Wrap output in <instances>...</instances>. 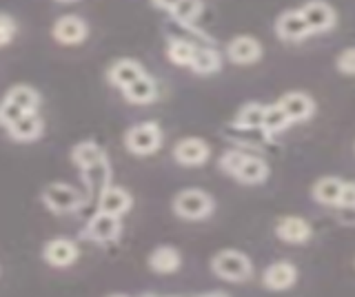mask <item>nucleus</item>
I'll list each match as a JSON object with an SVG mask.
<instances>
[{
    "instance_id": "1",
    "label": "nucleus",
    "mask_w": 355,
    "mask_h": 297,
    "mask_svg": "<svg viewBox=\"0 0 355 297\" xmlns=\"http://www.w3.org/2000/svg\"><path fill=\"white\" fill-rule=\"evenodd\" d=\"M42 204L49 208L55 215H64V213H73L85 204L83 193L76 189V186L67 184V182H51L42 189L40 193Z\"/></svg>"
},
{
    "instance_id": "2",
    "label": "nucleus",
    "mask_w": 355,
    "mask_h": 297,
    "mask_svg": "<svg viewBox=\"0 0 355 297\" xmlns=\"http://www.w3.org/2000/svg\"><path fill=\"white\" fill-rule=\"evenodd\" d=\"M211 271L227 282H244L251 278L253 267H251V260L244 255V253L227 249L214 255V260H211Z\"/></svg>"
},
{
    "instance_id": "3",
    "label": "nucleus",
    "mask_w": 355,
    "mask_h": 297,
    "mask_svg": "<svg viewBox=\"0 0 355 297\" xmlns=\"http://www.w3.org/2000/svg\"><path fill=\"white\" fill-rule=\"evenodd\" d=\"M125 147L133 156H151L162 147V129L158 123L147 120V123L133 125L125 134Z\"/></svg>"
},
{
    "instance_id": "4",
    "label": "nucleus",
    "mask_w": 355,
    "mask_h": 297,
    "mask_svg": "<svg viewBox=\"0 0 355 297\" xmlns=\"http://www.w3.org/2000/svg\"><path fill=\"white\" fill-rule=\"evenodd\" d=\"M173 211L182 219H205L214 213V197L202 189H184L173 197Z\"/></svg>"
},
{
    "instance_id": "5",
    "label": "nucleus",
    "mask_w": 355,
    "mask_h": 297,
    "mask_svg": "<svg viewBox=\"0 0 355 297\" xmlns=\"http://www.w3.org/2000/svg\"><path fill=\"white\" fill-rule=\"evenodd\" d=\"M300 12H302L311 34H327V31L336 29L338 25V12L327 0H306L300 7Z\"/></svg>"
},
{
    "instance_id": "6",
    "label": "nucleus",
    "mask_w": 355,
    "mask_h": 297,
    "mask_svg": "<svg viewBox=\"0 0 355 297\" xmlns=\"http://www.w3.org/2000/svg\"><path fill=\"white\" fill-rule=\"evenodd\" d=\"M122 222L118 215H109L103 211H96L85 226V237L96 242V244H109L120 237Z\"/></svg>"
},
{
    "instance_id": "7",
    "label": "nucleus",
    "mask_w": 355,
    "mask_h": 297,
    "mask_svg": "<svg viewBox=\"0 0 355 297\" xmlns=\"http://www.w3.org/2000/svg\"><path fill=\"white\" fill-rule=\"evenodd\" d=\"M275 36L284 40V42H300L304 40L311 34V29L306 25V20L302 16V12L297 9H286V12H282L280 16H277L275 20Z\"/></svg>"
},
{
    "instance_id": "8",
    "label": "nucleus",
    "mask_w": 355,
    "mask_h": 297,
    "mask_svg": "<svg viewBox=\"0 0 355 297\" xmlns=\"http://www.w3.org/2000/svg\"><path fill=\"white\" fill-rule=\"evenodd\" d=\"M80 251H78V244L69 237H53L49 240L42 249V260L53 269H67L78 260Z\"/></svg>"
},
{
    "instance_id": "9",
    "label": "nucleus",
    "mask_w": 355,
    "mask_h": 297,
    "mask_svg": "<svg viewBox=\"0 0 355 297\" xmlns=\"http://www.w3.org/2000/svg\"><path fill=\"white\" fill-rule=\"evenodd\" d=\"M87 34H89L87 23L76 14H64L60 18H55V23L51 27V36L60 45H80L87 38Z\"/></svg>"
},
{
    "instance_id": "10",
    "label": "nucleus",
    "mask_w": 355,
    "mask_h": 297,
    "mask_svg": "<svg viewBox=\"0 0 355 297\" xmlns=\"http://www.w3.org/2000/svg\"><path fill=\"white\" fill-rule=\"evenodd\" d=\"M209 156H211V147L202 138H182L173 147V158L182 167H200V164H205L209 160Z\"/></svg>"
},
{
    "instance_id": "11",
    "label": "nucleus",
    "mask_w": 355,
    "mask_h": 297,
    "mask_svg": "<svg viewBox=\"0 0 355 297\" xmlns=\"http://www.w3.org/2000/svg\"><path fill=\"white\" fill-rule=\"evenodd\" d=\"M277 105H280V109L286 114L288 123H304V120L313 118L315 114V102L313 98H311L309 93L304 91H288L284 93L280 100H277Z\"/></svg>"
},
{
    "instance_id": "12",
    "label": "nucleus",
    "mask_w": 355,
    "mask_h": 297,
    "mask_svg": "<svg viewBox=\"0 0 355 297\" xmlns=\"http://www.w3.org/2000/svg\"><path fill=\"white\" fill-rule=\"evenodd\" d=\"M227 58L233 64H242V67H247V64H255L262 58L260 40L253 38V36H236V38H231L229 45H227Z\"/></svg>"
},
{
    "instance_id": "13",
    "label": "nucleus",
    "mask_w": 355,
    "mask_h": 297,
    "mask_svg": "<svg viewBox=\"0 0 355 297\" xmlns=\"http://www.w3.org/2000/svg\"><path fill=\"white\" fill-rule=\"evenodd\" d=\"M131 193L122 186H107V189L98 195V211L109 213V215H118L122 217L127 211H131Z\"/></svg>"
},
{
    "instance_id": "14",
    "label": "nucleus",
    "mask_w": 355,
    "mask_h": 297,
    "mask_svg": "<svg viewBox=\"0 0 355 297\" xmlns=\"http://www.w3.org/2000/svg\"><path fill=\"white\" fill-rule=\"evenodd\" d=\"M147 71H144V67L138 62V60H131V58H120V60H116L114 64L109 67V71H107V78H109V82L114 84V87H118V89L122 91V89H127V87L131 84V82H136L140 75H144Z\"/></svg>"
},
{
    "instance_id": "15",
    "label": "nucleus",
    "mask_w": 355,
    "mask_h": 297,
    "mask_svg": "<svg viewBox=\"0 0 355 297\" xmlns=\"http://www.w3.org/2000/svg\"><path fill=\"white\" fill-rule=\"evenodd\" d=\"M275 233L282 242H288V244H304V242L311 237V226L302 217L286 215V217L280 219V222H277Z\"/></svg>"
},
{
    "instance_id": "16",
    "label": "nucleus",
    "mask_w": 355,
    "mask_h": 297,
    "mask_svg": "<svg viewBox=\"0 0 355 297\" xmlns=\"http://www.w3.org/2000/svg\"><path fill=\"white\" fill-rule=\"evenodd\" d=\"M297 280V271L293 264H288V262H275L271 264L269 269L264 271V286L266 289H271V291H286V289H291V286L295 284Z\"/></svg>"
},
{
    "instance_id": "17",
    "label": "nucleus",
    "mask_w": 355,
    "mask_h": 297,
    "mask_svg": "<svg viewBox=\"0 0 355 297\" xmlns=\"http://www.w3.org/2000/svg\"><path fill=\"white\" fill-rule=\"evenodd\" d=\"M42 129H44L42 118L38 116V111H31V114L20 116L7 131L16 142H33L42 136Z\"/></svg>"
},
{
    "instance_id": "18",
    "label": "nucleus",
    "mask_w": 355,
    "mask_h": 297,
    "mask_svg": "<svg viewBox=\"0 0 355 297\" xmlns=\"http://www.w3.org/2000/svg\"><path fill=\"white\" fill-rule=\"evenodd\" d=\"M122 96L131 105H149L158 98V84L149 73H144L136 82H131L127 89H122Z\"/></svg>"
},
{
    "instance_id": "19",
    "label": "nucleus",
    "mask_w": 355,
    "mask_h": 297,
    "mask_svg": "<svg viewBox=\"0 0 355 297\" xmlns=\"http://www.w3.org/2000/svg\"><path fill=\"white\" fill-rule=\"evenodd\" d=\"M83 173V182L87 186V193L89 197H98L100 193H103L109 182H111V169H109V160H103L94 164V167H87L80 171Z\"/></svg>"
},
{
    "instance_id": "20",
    "label": "nucleus",
    "mask_w": 355,
    "mask_h": 297,
    "mask_svg": "<svg viewBox=\"0 0 355 297\" xmlns=\"http://www.w3.org/2000/svg\"><path fill=\"white\" fill-rule=\"evenodd\" d=\"M147 264H149L151 271L160 273V275H169V273H175L178 269H180L182 258L173 246H158L155 251H151Z\"/></svg>"
},
{
    "instance_id": "21",
    "label": "nucleus",
    "mask_w": 355,
    "mask_h": 297,
    "mask_svg": "<svg viewBox=\"0 0 355 297\" xmlns=\"http://www.w3.org/2000/svg\"><path fill=\"white\" fill-rule=\"evenodd\" d=\"M266 178H269V164H266L262 158L247 153L242 167L236 173V180H240L242 184H262Z\"/></svg>"
},
{
    "instance_id": "22",
    "label": "nucleus",
    "mask_w": 355,
    "mask_h": 297,
    "mask_svg": "<svg viewBox=\"0 0 355 297\" xmlns=\"http://www.w3.org/2000/svg\"><path fill=\"white\" fill-rule=\"evenodd\" d=\"M107 160L105 151L100 149V145L92 140H85V142H78V145L71 149V162L76 164L78 169H87V167H94V164Z\"/></svg>"
},
{
    "instance_id": "23",
    "label": "nucleus",
    "mask_w": 355,
    "mask_h": 297,
    "mask_svg": "<svg viewBox=\"0 0 355 297\" xmlns=\"http://www.w3.org/2000/svg\"><path fill=\"white\" fill-rule=\"evenodd\" d=\"M5 98L9 102H14L16 107H20L25 114L38 111V107H40V93L29 84H14L5 93Z\"/></svg>"
},
{
    "instance_id": "24",
    "label": "nucleus",
    "mask_w": 355,
    "mask_h": 297,
    "mask_svg": "<svg viewBox=\"0 0 355 297\" xmlns=\"http://www.w3.org/2000/svg\"><path fill=\"white\" fill-rule=\"evenodd\" d=\"M342 186L344 182L340 178H320L315 184H313V197L324 206H338L340 202V195H342Z\"/></svg>"
},
{
    "instance_id": "25",
    "label": "nucleus",
    "mask_w": 355,
    "mask_h": 297,
    "mask_svg": "<svg viewBox=\"0 0 355 297\" xmlns=\"http://www.w3.org/2000/svg\"><path fill=\"white\" fill-rule=\"evenodd\" d=\"M222 67V58L216 49L211 47H196V56L191 62V71L196 73H202V75H211V73H218Z\"/></svg>"
},
{
    "instance_id": "26",
    "label": "nucleus",
    "mask_w": 355,
    "mask_h": 297,
    "mask_svg": "<svg viewBox=\"0 0 355 297\" xmlns=\"http://www.w3.org/2000/svg\"><path fill=\"white\" fill-rule=\"evenodd\" d=\"M264 114H266V107L260 102H249L244 105L238 116H236V125L240 129H247V131H258L264 127Z\"/></svg>"
},
{
    "instance_id": "27",
    "label": "nucleus",
    "mask_w": 355,
    "mask_h": 297,
    "mask_svg": "<svg viewBox=\"0 0 355 297\" xmlns=\"http://www.w3.org/2000/svg\"><path fill=\"white\" fill-rule=\"evenodd\" d=\"M196 56V45L189 40H171L166 47V58H169L175 67H191Z\"/></svg>"
},
{
    "instance_id": "28",
    "label": "nucleus",
    "mask_w": 355,
    "mask_h": 297,
    "mask_svg": "<svg viewBox=\"0 0 355 297\" xmlns=\"http://www.w3.org/2000/svg\"><path fill=\"white\" fill-rule=\"evenodd\" d=\"M200 14H202V0H180L171 9V16L182 25H193Z\"/></svg>"
},
{
    "instance_id": "29",
    "label": "nucleus",
    "mask_w": 355,
    "mask_h": 297,
    "mask_svg": "<svg viewBox=\"0 0 355 297\" xmlns=\"http://www.w3.org/2000/svg\"><path fill=\"white\" fill-rule=\"evenodd\" d=\"M288 125V118H286V114L280 109V105H269L266 107V114H264V127H262V131L264 134H280V131H284Z\"/></svg>"
},
{
    "instance_id": "30",
    "label": "nucleus",
    "mask_w": 355,
    "mask_h": 297,
    "mask_svg": "<svg viewBox=\"0 0 355 297\" xmlns=\"http://www.w3.org/2000/svg\"><path fill=\"white\" fill-rule=\"evenodd\" d=\"M244 158H247V153H244V151H240V149H231V151H227L225 156L220 158V169L236 178V173H238V169L242 167Z\"/></svg>"
},
{
    "instance_id": "31",
    "label": "nucleus",
    "mask_w": 355,
    "mask_h": 297,
    "mask_svg": "<svg viewBox=\"0 0 355 297\" xmlns=\"http://www.w3.org/2000/svg\"><path fill=\"white\" fill-rule=\"evenodd\" d=\"M16 34H18L16 20L11 18L9 14L0 12V47H7L9 42L16 38Z\"/></svg>"
},
{
    "instance_id": "32",
    "label": "nucleus",
    "mask_w": 355,
    "mask_h": 297,
    "mask_svg": "<svg viewBox=\"0 0 355 297\" xmlns=\"http://www.w3.org/2000/svg\"><path fill=\"white\" fill-rule=\"evenodd\" d=\"M20 116H25V111H22L20 107H16L14 102H9L7 98L0 102V125H3L5 129H9L11 125H14Z\"/></svg>"
},
{
    "instance_id": "33",
    "label": "nucleus",
    "mask_w": 355,
    "mask_h": 297,
    "mask_svg": "<svg viewBox=\"0 0 355 297\" xmlns=\"http://www.w3.org/2000/svg\"><path fill=\"white\" fill-rule=\"evenodd\" d=\"M336 67L344 75H355V47H349L338 53L336 58Z\"/></svg>"
},
{
    "instance_id": "34",
    "label": "nucleus",
    "mask_w": 355,
    "mask_h": 297,
    "mask_svg": "<svg viewBox=\"0 0 355 297\" xmlns=\"http://www.w3.org/2000/svg\"><path fill=\"white\" fill-rule=\"evenodd\" d=\"M338 206L344 211H355V182H344Z\"/></svg>"
},
{
    "instance_id": "35",
    "label": "nucleus",
    "mask_w": 355,
    "mask_h": 297,
    "mask_svg": "<svg viewBox=\"0 0 355 297\" xmlns=\"http://www.w3.org/2000/svg\"><path fill=\"white\" fill-rule=\"evenodd\" d=\"M151 3H153V7H158V9H162V12L171 14V9L180 3V0H151Z\"/></svg>"
},
{
    "instance_id": "36",
    "label": "nucleus",
    "mask_w": 355,
    "mask_h": 297,
    "mask_svg": "<svg viewBox=\"0 0 355 297\" xmlns=\"http://www.w3.org/2000/svg\"><path fill=\"white\" fill-rule=\"evenodd\" d=\"M202 297H229L225 293H209V295H202Z\"/></svg>"
},
{
    "instance_id": "37",
    "label": "nucleus",
    "mask_w": 355,
    "mask_h": 297,
    "mask_svg": "<svg viewBox=\"0 0 355 297\" xmlns=\"http://www.w3.org/2000/svg\"><path fill=\"white\" fill-rule=\"evenodd\" d=\"M58 3H76V0H58Z\"/></svg>"
},
{
    "instance_id": "38",
    "label": "nucleus",
    "mask_w": 355,
    "mask_h": 297,
    "mask_svg": "<svg viewBox=\"0 0 355 297\" xmlns=\"http://www.w3.org/2000/svg\"><path fill=\"white\" fill-rule=\"evenodd\" d=\"M109 297H127V295H109Z\"/></svg>"
},
{
    "instance_id": "39",
    "label": "nucleus",
    "mask_w": 355,
    "mask_h": 297,
    "mask_svg": "<svg viewBox=\"0 0 355 297\" xmlns=\"http://www.w3.org/2000/svg\"><path fill=\"white\" fill-rule=\"evenodd\" d=\"M142 297H155V295H142Z\"/></svg>"
}]
</instances>
